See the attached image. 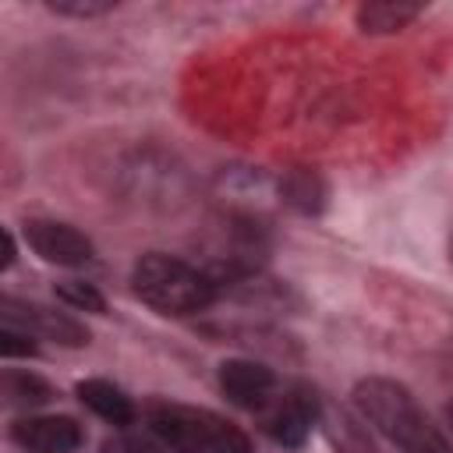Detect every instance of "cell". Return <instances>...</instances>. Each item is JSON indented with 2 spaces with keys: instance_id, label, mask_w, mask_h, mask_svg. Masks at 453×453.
<instances>
[{
  "instance_id": "5bb4252c",
  "label": "cell",
  "mask_w": 453,
  "mask_h": 453,
  "mask_svg": "<svg viewBox=\"0 0 453 453\" xmlns=\"http://www.w3.org/2000/svg\"><path fill=\"white\" fill-rule=\"evenodd\" d=\"M0 350H4V357H32V354H35L32 333L14 329V326H4V333H0Z\"/></svg>"
},
{
  "instance_id": "9c48e42d",
  "label": "cell",
  "mask_w": 453,
  "mask_h": 453,
  "mask_svg": "<svg viewBox=\"0 0 453 453\" xmlns=\"http://www.w3.org/2000/svg\"><path fill=\"white\" fill-rule=\"evenodd\" d=\"M78 400L92 414H99L103 421H110V425H131L134 421L131 400L124 396V389H117L106 379H85V382H78Z\"/></svg>"
},
{
  "instance_id": "e0dca14e",
  "label": "cell",
  "mask_w": 453,
  "mask_h": 453,
  "mask_svg": "<svg viewBox=\"0 0 453 453\" xmlns=\"http://www.w3.org/2000/svg\"><path fill=\"white\" fill-rule=\"evenodd\" d=\"M449 421H453V411H449Z\"/></svg>"
},
{
  "instance_id": "5b68a950",
  "label": "cell",
  "mask_w": 453,
  "mask_h": 453,
  "mask_svg": "<svg viewBox=\"0 0 453 453\" xmlns=\"http://www.w3.org/2000/svg\"><path fill=\"white\" fill-rule=\"evenodd\" d=\"M25 237H28V248L42 258V262H53V265H85L92 262L96 248L92 241L74 230L71 223H60V219H28L25 223Z\"/></svg>"
},
{
  "instance_id": "30bf717a",
  "label": "cell",
  "mask_w": 453,
  "mask_h": 453,
  "mask_svg": "<svg viewBox=\"0 0 453 453\" xmlns=\"http://www.w3.org/2000/svg\"><path fill=\"white\" fill-rule=\"evenodd\" d=\"M421 14V4H403V0H372L357 7V25L372 35L400 32Z\"/></svg>"
},
{
  "instance_id": "8992f818",
  "label": "cell",
  "mask_w": 453,
  "mask_h": 453,
  "mask_svg": "<svg viewBox=\"0 0 453 453\" xmlns=\"http://www.w3.org/2000/svg\"><path fill=\"white\" fill-rule=\"evenodd\" d=\"M11 439L28 453H74L85 442V432L74 418L46 414V418H21L11 425Z\"/></svg>"
},
{
  "instance_id": "52a82bcc",
  "label": "cell",
  "mask_w": 453,
  "mask_h": 453,
  "mask_svg": "<svg viewBox=\"0 0 453 453\" xmlns=\"http://www.w3.org/2000/svg\"><path fill=\"white\" fill-rule=\"evenodd\" d=\"M219 389L226 393L230 403H237L244 411H262L276 393V375H273V368H265L258 361L234 357V361L219 365Z\"/></svg>"
},
{
  "instance_id": "4fadbf2b",
  "label": "cell",
  "mask_w": 453,
  "mask_h": 453,
  "mask_svg": "<svg viewBox=\"0 0 453 453\" xmlns=\"http://www.w3.org/2000/svg\"><path fill=\"white\" fill-rule=\"evenodd\" d=\"M57 297H60L64 304L78 308V311H96V315L106 311L103 294H99L92 283H85V280H60V283H57Z\"/></svg>"
},
{
  "instance_id": "3957f363",
  "label": "cell",
  "mask_w": 453,
  "mask_h": 453,
  "mask_svg": "<svg viewBox=\"0 0 453 453\" xmlns=\"http://www.w3.org/2000/svg\"><path fill=\"white\" fill-rule=\"evenodd\" d=\"M149 428L173 453H251V439L205 407L152 403Z\"/></svg>"
},
{
  "instance_id": "8fae6325",
  "label": "cell",
  "mask_w": 453,
  "mask_h": 453,
  "mask_svg": "<svg viewBox=\"0 0 453 453\" xmlns=\"http://www.w3.org/2000/svg\"><path fill=\"white\" fill-rule=\"evenodd\" d=\"M4 400L11 407H42L53 400V389L35 372H4Z\"/></svg>"
},
{
  "instance_id": "7a4b0ae2",
  "label": "cell",
  "mask_w": 453,
  "mask_h": 453,
  "mask_svg": "<svg viewBox=\"0 0 453 453\" xmlns=\"http://www.w3.org/2000/svg\"><path fill=\"white\" fill-rule=\"evenodd\" d=\"M131 283H134V294L159 315H195L209 308L216 297V283L202 269L159 251L142 255L134 262Z\"/></svg>"
},
{
  "instance_id": "2e32d148",
  "label": "cell",
  "mask_w": 453,
  "mask_h": 453,
  "mask_svg": "<svg viewBox=\"0 0 453 453\" xmlns=\"http://www.w3.org/2000/svg\"><path fill=\"white\" fill-rule=\"evenodd\" d=\"M106 453H173V449L163 446L159 439H134V435H127V439L106 442Z\"/></svg>"
},
{
  "instance_id": "277c9868",
  "label": "cell",
  "mask_w": 453,
  "mask_h": 453,
  "mask_svg": "<svg viewBox=\"0 0 453 453\" xmlns=\"http://www.w3.org/2000/svg\"><path fill=\"white\" fill-rule=\"evenodd\" d=\"M0 308H4V326L25 329L32 336H42V340H53V343H64V347H85L88 343V329L78 319H71L57 308L14 301V297H4Z\"/></svg>"
},
{
  "instance_id": "9a60e30c",
  "label": "cell",
  "mask_w": 453,
  "mask_h": 453,
  "mask_svg": "<svg viewBox=\"0 0 453 453\" xmlns=\"http://www.w3.org/2000/svg\"><path fill=\"white\" fill-rule=\"evenodd\" d=\"M50 7H53L57 14L92 18V14H106V11H113V0H53Z\"/></svg>"
},
{
  "instance_id": "ba28073f",
  "label": "cell",
  "mask_w": 453,
  "mask_h": 453,
  "mask_svg": "<svg viewBox=\"0 0 453 453\" xmlns=\"http://www.w3.org/2000/svg\"><path fill=\"white\" fill-rule=\"evenodd\" d=\"M315 393L308 389H290L283 400H276V407L265 418V432L280 442V446H301L315 425Z\"/></svg>"
},
{
  "instance_id": "6da1fadb",
  "label": "cell",
  "mask_w": 453,
  "mask_h": 453,
  "mask_svg": "<svg viewBox=\"0 0 453 453\" xmlns=\"http://www.w3.org/2000/svg\"><path fill=\"white\" fill-rule=\"evenodd\" d=\"M354 403L400 453H453L442 428L421 411L407 386L372 375L354 386Z\"/></svg>"
},
{
  "instance_id": "7c38bea8",
  "label": "cell",
  "mask_w": 453,
  "mask_h": 453,
  "mask_svg": "<svg viewBox=\"0 0 453 453\" xmlns=\"http://www.w3.org/2000/svg\"><path fill=\"white\" fill-rule=\"evenodd\" d=\"M280 191H283V198H287L294 209H301V212H319V209H322V198H326L322 180H319L311 170H290V173L280 180Z\"/></svg>"
}]
</instances>
